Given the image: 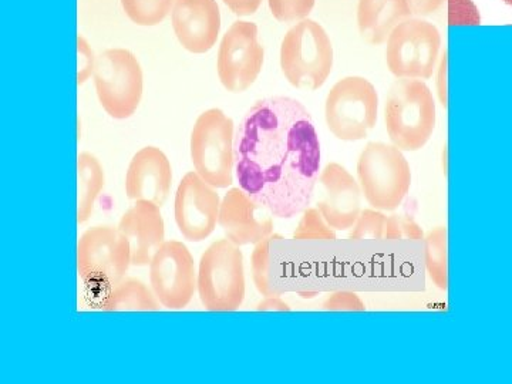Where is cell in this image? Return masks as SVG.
Returning a JSON list of instances; mask_svg holds the SVG:
<instances>
[{
    "label": "cell",
    "mask_w": 512,
    "mask_h": 384,
    "mask_svg": "<svg viewBox=\"0 0 512 384\" xmlns=\"http://www.w3.org/2000/svg\"><path fill=\"white\" fill-rule=\"evenodd\" d=\"M239 187L276 218L311 205L320 175V143L311 113L291 97L258 100L235 131Z\"/></svg>",
    "instance_id": "1"
},
{
    "label": "cell",
    "mask_w": 512,
    "mask_h": 384,
    "mask_svg": "<svg viewBox=\"0 0 512 384\" xmlns=\"http://www.w3.org/2000/svg\"><path fill=\"white\" fill-rule=\"evenodd\" d=\"M436 103L421 80L399 79L390 87L384 104V123L393 146L419 151L436 128Z\"/></svg>",
    "instance_id": "2"
},
{
    "label": "cell",
    "mask_w": 512,
    "mask_h": 384,
    "mask_svg": "<svg viewBox=\"0 0 512 384\" xmlns=\"http://www.w3.org/2000/svg\"><path fill=\"white\" fill-rule=\"evenodd\" d=\"M197 291L207 311H238L247 292L241 247L228 238L212 242L200 259Z\"/></svg>",
    "instance_id": "3"
},
{
    "label": "cell",
    "mask_w": 512,
    "mask_h": 384,
    "mask_svg": "<svg viewBox=\"0 0 512 384\" xmlns=\"http://www.w3.org/2000/svg\"><path fill=\"white\" fill-rule=\"evenodd\" d=\"M281 69L296 89L316 92L333 69V46L315 20L303 19L286 33L281 45Z\"/></svg>",
    "instance_id": "4"
},
{
    "label": "cell",
    "mask_w": 512,
    "mask_h": 384,
    "mask_svg": "<svg viewBox=\"0 0 512 384\" xmlns=\"http://www.w3.org/2000/svg\"><path fill=\"white\" fill-rule=\"evenodd\" d=\"M357 178L366 201L379 211H396L412 185L402 150L384 143L367 144L357 161Z\"/></svg>",
    "instance_id": "5"
},
{
    "label": "cell",
    "mask_w": 512,
    "mask_h": 384,
    "mask_svg": "<svg viewBox=\"0 0 512 384\" xmlns=\"http://www.w3.org/2000/svg\"><path fill=\"white\" fill-rule=\"evenodd\" d=\"M234 121L220 109L204 111L191 133V160L195 173L215 188H228L235 173Z\"/></svg>",
    "instance_id": "6"
},
{
    "label": "cell",
    "mask_w": 512,
    "mask_h": 384,
    "mask_svg": "<svg viewBox=\"0 0 512 384\" xmlns=\"http://www.w3.org/2000/svg\"><path fill=\"white\" fill-rule=\"evenodd\" d=\"M379 96L365 77L349 76L330 89L325 103V120L338 140L360 141L376 127Z\"/></svg>",
    "instance_id": "7"
},
{
    "label": "cell",
    "mask_w": 512,
    "mask_h": 384,
    "mask_svg": "<svg viewBox=\"0 0 512 384\" xmlns=\"http://www.w3.org/2000/svg\"><path fill=\"white\" fill-rule=\"evenodd\" d=\"M94 86L101 107L116 120L136 113L143 97V70L133 53L109 49L100 53L94 67Z\"/></svg>",
    "instance_id": "8"
},
{
    "label": "cell",
    "mask_w": 512,
    "mask_h": 384,
    "mask_svg": "<svg viewBox=\"0 0 512 384\" xmlns=\"http://www.w3.org/2000/svg\"><path fill=\"white\" fill-rule=\"evenodd\" d=\"M131 266L130 245L113 227L87 229L77 244V271L87 286L109 289L126 278Z\"/></svg>",
    "instance_id": "9"
},
{
    "label": "cell",
    "mask_w": 512,
    "mask_h": 384,
    "mask_svg": "<svg viewBox=\"0 0 512 384\" xmlns=\"http://www.w3.org/2000/svg\"><path fill=\"white\" fill-rule=\"evenodd\" d=\"M440 47L441 36L436 26L421 19L404 20L387 39V67L397 79H430Z\"/></svg>",
    "instance_id": "10"
},
{
    "label": "cell",
    "mask_w": 512,
    "mask_h": 384,
    "mask_svg": "<svg viewBox=\"0 0 512 384\" xmlns=\"http://www.w3.org/2000/svg\"><path fill=\"white\" fill-rule=\"evenodd\" d=\"M264 47L258 42V26L235 22L222 37L217 70L222 86L231 93L247 92L264 66Z\"/></svg>",
    "instance_id": "11"
},
{
    "label": "cell",
    "mask_w": 512,
    "mask_h": 384,
    "mask_svg": "<svg viewBox=\"0 0 512 384\" xmlns=\"http://www.w3.org/2000/svg\"><path fill=\"white\" fill-rule=\"evenodd\" d=\"M150 285L158 302L171 311L187 308L197 291V272L183 242L165 241L150 262Z\"/></svg>",
    "instance_id": "12"
},
{
    "label": "cell",
    "mask_w": 512,
    "mask_h": 384,
    "mask_svg": "<svg viewBox=\"0 0 512 384\" xmlns=\"http://www.w3.org/2000/svg\"><path fill=\"white\" fill-rule=\"evenodd\" d=\"M221 198L215 187L190 171L184 175L174 200L175 224L190 242L205 241L220 220Z\"/></svg>",
    "instance_id": "13"
},
{
    "label": "cell",
    "mask_w": 512,
    "mask_h": 384,
    "mask_svg": "<svg viewBox=\"0 0 512 384\" xmlns=\"http://www.w3.org/2000/svg\"><path fill=\"white\" fill-rule=\"evenodd\" d=\"M218 225L238 247L256 245L274 234V215L249 197L241 187L231 188L222 198Z\"/></svg>",
    "instance_id": "14"
},
{
    "label": "cell",
    "mask_w": 512,
    "mask_h": 384,
    "mask_svg": "<svg viewBox=\"0 0 512 384\" xmlns=\"http://www.w3.org/2000/svg\"><path fill=\"white\" fill-rule=\"evenodd\" d=\"M322 197L318 210L336 231H348L362 212V188L343 165L329 163L320 171Z\"/></svg>",
    "instance_id": "15"
},
{
    "label": "cell",
    "mask_w": 512,
    "mask_h": 384,
    "mask_svg": "<svg viewBox=\"0 0 512 384\" xmlns=\"http://www.w3.org/2000/svg\"><path fill=\"white\" fill-rule=\"evenodd\" d=\"M173 28L178 42L194 55L210 52L221 29V13L215 0H175Z\"/></svg>",
    "instance_id": "16"
},
{
    "label": "cell",
    "mask_w": 512,
    "mask_h": 384,
    "mask_svg": "<svg viewBox=\"0 0 512 384\" xmlns=\"http://www.w3.org/2000/svg\"><path fill=\"white\" fill-rule=\"evenodd\" d=\"M173 170L170 160L157 147H144L134 154L126 174V194L130 201H150L163 207L170 197Z\"/></svg>",
    "instance_id": "17"
},
{
    "label": "cell",
    "mask_w": 512,
    "mask_h": 384,
    "mask_svg": "<svg viewBox=\"0 0 512 384\" xmlns=\"http://www.w3.org/2000/svg\"><path fill=\"white\" fill-rule=\"evenodd\" d=\"M119 232L130 245L131 265L150 266L151 259L164 244L165 224L161 207L150 201H136L124 212Z\"/></svg>",
    "instance_id": "18"
},
{
    "label": "cell",
    "mask_w": 512,
    "mask_h": 384,
    "mask_svg": "<svg viewBox=\"0 0 512 384\" xmlns=\"http://www.w3.org/2000/svg\"><path fill=\"white\" fill-rule=\"evenodd\" d=\"M410 16L412 9L407 0H359L357 6L360 36L369 45H382Z\"/></svg>",
    "instance_id": "19"
},
{
    "label": "cell",
    "mask_w": 512,
    "mask_h": 384,
    "mask_svg": "<svg viewBox=\"0 0 512 384\" xmlns=\"http://www.w3.org/2000/svg\"><path fill=\"white\" fill-rule=\"evenodd\" d=\"M160 305L153 289L136 278L121 279L119 284L106 289L100 301L104 312H157Z\"/></svg>",
    "instance_id": "20"
},
{
    "label": "cell",
    "mask_w": 512,
    "mask_h": 384,
    "mask_svg": "<svg viewBox=\"0 0 512 384\" xmlns=\"http://www.w3.org/2000/svg\"><path fill=\"white\" fill-rule=\"evenodd\" d=\"M77 175H79L77 221L79 224H84L92 217L94 205L99 200L104 184H106V174L96 156L82 153L77 158Z\"/></svg>",
    "instance_id": "21"
},
{
    "label": "cell",
    "mask_w": 512,
    "mask_h": 384,
    "mask_svg": "<svg viewBox=\"0 0 512 384\" xmlns=\"http://www.w3.org/2000/svg\"><path fill=\"white\" fill-rule=\"evenodd\" d=\"M426 268L429 278L441 291L448 288L447 228L437 227L424 237Z\"/></svg>",
    "instance_id": "22"
},
{
    "label": "cell",
    "mask_w": 512,
    "mask_h": 384,
    "mask_svg": "<svg viewBox=\"0 0 512 384\" xmlns=\"http://www.w3.org/2000/svg\"><path fill=\"white\" fill-rule=\"evenodd\" d=\"M175 0H121L124 12L138 26H156L163 22Z\"/></svg>",
    "instance_id": "23"
},
{
    "label": "cell",
    "mask_w": 512,
    "mask_h": 384,
    "mask_svg": "<svg viewBox=\"0 0 512 384\" xmlns=\"http://www.w3.org/2000/svg\"><path fill=\"white\" fill-rule=\"evenodd\" d=\"M295 241H336V229L328 224L322 212L316 208H306L301 221L293 232Z\"/></svg>",
    "instance_id": "24"
},
{
    "label": "cell",
    "mask_w": 512,
    "mask_h": 384,
    "mask_svg": "<svg viewBox=\"0 0 512 384\" xmlns=\"http://www.w3.org/2000/svg\"><path fill=\"white\" fill-rule=\"evenodd\" d=\"M389 217L379 210H363L353 225L349 239H386Z\"/></svg>",
    "instance_id": "25"
},
{
    "label": "cell",
    "mask_w": 512,
    "mask_h": 384,
    "mask_svg": "<svg viewBox=\"0 0 512 384\" xmlns=\"http://www.w3.org/2000/svg\"><path fill=\"white\" fill-rule=\"evenodd\" d=\"M272 15L279 22H301L308 18L315 0H268Z\"/></svg>",
    "instance_id": "26"
},
{
    "label": "cell",
    "mask_w": 512,
    "mask_h": 384,
    "mask_svg": "<svg viewBox=\"0 0 512 384\" xmlns=\"http://www.w3.org/2000/svg\"><path fill=\"white\" fill-rule=\"evenodd\" d=\"M390 241L407 239V241H421L424 239L423 229L413 218L406 215H392L387 222V237Z\"/></svg>",
    "instance_id": "27"
},
{
    "label": "cell",
    "mask_w": 512,
    "mask_h": 384,
    "mask_svg": "<svg viewBox=\"0 0 512 384\" xmlns=\"http://www.w3.org/2000/svg\"><path fill=\"white\" fill-rule=\"evenodd\" d=\"M448 25H480V13L473 0H447Z\"/></svg>",
    "instance_id": "28"
},
{
    "label": "cell",
    "mask_w": 512,
    "mask_h": 384,
    "mask_svg": "<svg viewBox=\"0 0 512 384\" xmlns=\"http://www.w3.org/2000/svg\"><path fill=\"white\" fill-rule=\"evenodd\" d=\"M323 309L330 312H365L366 305L356 293L342 291L329 295L323 302Z\"/></svg>",
    "instance_id": "29"
},
{
    "label": "cell",
    "mask_w": 512,
    "mask_h": 384,
    "mask_svg": "<svg viewBox=\"0 0 512 384\" xmlns=\"http://www.w3.org/2000/svg\"><path fill=\"white\" fill-rule=\"evenodd\" d=\"M77 53H79V67H77V84L83 86L94 74L96 59L92 47L82 35L77 37Z\"/></svg>",
    "instance_id": "30"
},
{
    "label": "cell",
    "mask_w": 512,
    "mask_h": 384,
    "mask_svg": "<svg viewBox=\"0 0 512 384\" xmlns=\"http://www.w3.org/2000/svg\"><path fill=\"white\" fill-rule=\"evenodd\" d=\"M224 3L235 15L251 16L259 9L262 0H224Z\"/></svg>",
    "instance_id": "31"
},
{
    "label": "cell",
    "mask_w": 512,
    "mask_h": 384,
    "mask_svg": "<svg viewBox=\"0 0 512 384\" xmlns=\"http://www.w3.org/2000/svg\"><path fill=\"white\" fill-rule=\"evenodd\" d=\"M412 13L417 16H430L439 10L444 0H407Z\"/></svg>",
    "instance_id": "32"
},
{
    "label": "cell",
    "mask_w": 512,
    "mask_h": 384,
    "mask_svg": "<svg viewBox=\"0 0 512 384\" xmlns=\"http://www.w3.org/2000/svg\"><path fill=\"white\" fill-rule=\"evenodd\" d=\"M256 311L259 312H289L288 303L284 299L279 298V295L265 296L264 301H261L256 305Z\"/></svg>",
    "instance_id": "33"
},
{
    "label": "cell",
    "mask_w": 512,
    "mask_h": 384,
    "mask_svg": "<svg viewBox=\"0 0 512 384\" xmlns=\"http://www.w3.org/2000/svg\"><path fill=\"white\" fill-rule=\"evenodd\" d=\"M439 77H437V92H439V97L441 104L443 107L447 109V53L444 52L443 57H441L440 67H439Z\"/></svg>",
    "instance_id": "34"
},
{
    "label": "cell",
    "mask_w": 512,
    "mask_h": 384,
    "mask_svg": "<svg viewBox=\"0 0 512 384\" xmlns=\"http://www.w3.org/2000/svg\"><path fill=\"white\" fill-rule=\"evenodd\" d=\"M504 2L507 3V5L512 6V0H504Z\"/></svg>",
    "instance_id": "35"
}]
</instances>
